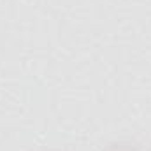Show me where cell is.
<instances>
[{
  "label": "cell",
  "mask_w": 151,
  "mask_h": 151,
  "mask_svg": "<svg viewBox=\"0 0 151 151\" xmlns=\"http://www.w3.org/2000/svg\"><path fill=\"white\" fill-rule=\"evenodd\" d=\"M102 151H142V148L134 141H114Z\"/></svg>",
  "instance_id": "6da1fadb"
},
{
  "label": "cell",
  "mask_w": 151,
  "mask_h": 151,
  "mask_svg": "<svg viewBox=\"0 0 151 151\" xmlns=\"http://www.w3.org/2000/svg\"><path fill=\"white\" fill-rule=\"evenodd\" d=\"M148 151H151V144H150V148H148Z\"/></svg>",
  "instance_id": "7a4b0ae2"
}]
</instances>
